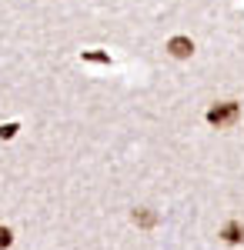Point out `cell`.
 <instances>
[{
	"label": "cell",
	"instance_id": "6da1fadb",
	"mask_svg": "<svg viewBox=\"0 0 244 250\" xmlns=\"http://www.w3.org/2000/svg\"><path fill=\"white\" fill-rule=\"evenodd\" d=\"M238 117H241V107L234 104V100H224V104H214L211 110H207V124L211 127H231V124H238Z\"/></svg>",
	"mask_w": 244,
	"mask_h": 250
},
{
	"label": "cell",
	"instance_id": "7a4b0ae2",
	"mask_svg": "<svg viewBox=\"0 0 244 250\" xmlns=\"http://www.w3.org/2000/svg\"><path fill=\"white\" fill-rule=\"evenodd\" d=\"M168 50H171V57L184 60V57L194 54V43H191V37H171L168 40Z\"/></svg>",
	"mask_w": 244,
	"mask_h": 250
},
{
	"label": "cell",
	"instance_id": "3957f363",
	"mask_svg": "<svg viewBox=\"0 0 244 250\" xmlns=\"http://www.w3.org/2000/svg\"><path fill=\"white\" fill-rule=\"evenodd\" d=\"M221 237H224L227 244H244V224H238V220H234V224H227Z\"/></svg>",
	"mask_w": 244,
	"mask_h": 250
},
{
	"label": "cell",
	"instance_id": "277c9868",
	"mask_svg": "<svg viewBox=\"0 0 244 250\" xmlns=\"http://www.w3.org/2000/svg\"><path fill=\"white\" fill-rule=\"evenodd\" d=\"M17 130H20L17 124H3V127H0V140H10V137L17 134Z\"/></svg>",
	"mask_w": 244,
	"mask_h": 250
},
{
	"label": "cell",
	"instance_id": "5b68a950",
	"mask_svg": "<svg viewBox=\"0 0 244 250\" xmlns=\"http://www.w3.org/2000/svg\"><path fill=\"white\" fill-rule=\"evenodd\" d=\"M10 244H14V233L7 230V227H0V250H7Z\"/></svg>",
	"mask_w": 244,
	"mask_h": 250
},
{
	"label": "cell",
	"instance_id": "8992f818",
	"mask_svg": "<svg viewBox=\"0 0 244 250\" xmlns=\"http://www.w3.org/2000/svg\"><path fill=\"white\" fill-rule=\"evenodd\" d=\"M134 220H137V224H144V227H150V224H154V213L141 210V213H134Z\"/></svg>",
	"mask_w": 244,
	"mask_h": 250
},
{
	"label": "cell",
	"instance_id": "52a82bcc",
	"mask_svg": "<svg viewBox=\"0 0 244 250\" xmlns=\"http://www.w3.org/2000/svg\"><path fill=\"white\" fill-rule=\"evenodd\" d=\"M84 60H94V63H107V54H91V50H84Z\"/></svg>",
	"mask_w": 244,
	"mask_h": 250
}]
</instances>
